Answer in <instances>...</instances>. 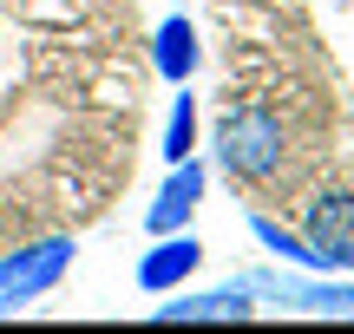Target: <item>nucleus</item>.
<instances>
[{
	"label": "nucleus",
	"instance_id": "423d86ee",
	"mask_svg": "<svg viewBox=\"0 0 354 334\" xmlns=\"http://www.w3.org/2000/svg\"><path fill=\"white\" fill-rule=\"evenodd\" d=\"M203 164L197 157H184V164H171V177H165V190H158V204L145 210V223H151V236H171V230H184L190 217H197V204H203Z\"/></svg>",
	"mask_w": 354,
	"mask_h": 334
},
{
	"label": "nucleus",
	"instance_id": "7ed1b4c3",
	"mask_svg": "<svg viewBox=\"0 0 354 334\" xmlns=\"http://www.w3.org/2000/svg\"><path fill=\"white\" fill-rule=\"evenodd\" d=\"M302 236L322 275H354V190H322L302 217Z\"/></svg>",
	"mask_w": 354,
	"mask_h": 334
},
{
	"label": "nucleus",
	"instance_id": "9d476101",
	"mask_svg": "<svg viewBox=\"0 0 354 334\" xmlns=\"http://www.w3.org/2000/svg\"><path fill=\"white\" fill-rule=\"evenodd\" d=\"M184 157H197V99L177 86V105L165 118V164H184Z\"/></svg>",
	"mask_w": 354,
	"mask_h": 334
},
{
	"label": "nucleus",
	"instance_id": "f257e3e1",
	"mask_svg": "<svg viewBox=\"0 0 354 334\" xmlns=\"http://www.w3.org/2000/svg\"><path fill=\"white\" fill-rule=\"evenodd\" d=\"M282 151H289V138H282V118L276 112H263V105H236V112H223V125H216V164H223L236 184L276 177Z\"/></svg>",
	"mask_w": 354,
	"mask_h": 334
},
{
	"label": "nucleus",
	"instance_id": "0eeeda50",
	"mask_svg": "<svg viewBox=\"0 0 354 334\" xmlns=\"http://www.w3.org/2000/svg\"><path fill=\"white\" fill-rule=\"evenodd\" d=\"M250 288L243 282H223V288H203V295H177L171 288V302L165 308H151V322H250Z\"/></svg>",
	"mask_w": 354,
	"mask_h": 334
},
{
	"label": "nucleus",
	"instance_id": "1a4fd4ad",
	"mask_svg": "<svg viewBox=\"0 0 354 334\" xmlns=\"http://www.w3.org/2000/svg\"><path fill=\"white\" fill-rule=\"evenodd\" d=\"M250 236L269 249V256H282L289 269H308V275H322V262H315V249H308V236H302V230H282L276 217H250Z\"/></svg>",
	"mask_w": 354,
	"mask_h": 334
},
{
	"label": "nucleus",
	"instance_id": "6e6552de",
	"mask_svg": "<svg viewBox=\"0 0 354 334\" xmlns=\"http://www.w3.org/2000/svg\"><path fill=\"white\" fill-rule=\"evenodd\" d=\"M151 59H158V72H165L171 86H184V79L197 72V26H190L184 13L158 20V33H151Z\"/></svg>",
	"mask_w": 354,
	"mask_h": 334
},
{
	"label": "nucleus",
	"instance_id": "f03ea898",
	"mask_svg": "<svg viewBox=\"0 0 354 334\" xmlns=\"http://www.w3.org/2000/svg\"><path fill=\"white\" fill-rule=\"evenodd\" d=\"M73 236H39V243L13 249V256H0V308H26V302H39L46 288H59V275L73 269Z\"/></svg>",
	"mask_w": 354,
	"mask_h": 334
},
{
	"label": "nucleus",
	"instance_id": "39448f33",
	"mask_svg": "<svg viewBox=\"0 0 354 334\" xmlns=\"http://www.w3.org/2000/svg\"><path fill=\"white\" fill-rule=\"evenodd\" d=\"M197 262H203V243L190 230H171V236H158V249L138 262V288L145 295H171V288H184L190 275H197Z\"/></svg>",
	"mask_w": 354,
	"mask_h": 334
},
{
	"label": "nucleus",
	"instance_id": "20e7f679",
	"mask_svg": "<svg viewBox=\"0 0 354 334\" xmlns=\"http://www.w3.org/2000/svg\"><path fill=\"white\" fill-rule=\"evenodd\" d=\"M243 288L263 295V302H282V308H302V315L354 322V282H335V275H322V282H295V275H282V269H256V275H243Z\"/></svg>",
	"mask_w": 354,
	"mask_h": 334
}]
</instances>
